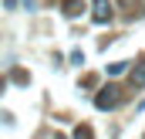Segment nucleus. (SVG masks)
<instances>
[{"instance_id": "obj_1", "label": "nucleus", "mask_w": 145, "mask_h": 139, "mask_svg": "<svg viewBox=\"0 0 145 139\" xmlns=\"http://www.w3.org/2000/svg\"><path fill=\"white\" fill-rule=\"evenodd\" d=\"M121 102V95H118V85H105L98 95H95V105L105 112V109H115V105Z\"/></svg>"}, {"instance_id": "obj_2", "label": "nucleus", "mask_w": 145, "mask_h": 139, "mask_svg": "<svg viewBox=\"0 0 145 139\" xmlns=\"http://www.w3.org/2000/svg\"><path fill=\"white\" fill-rule=\"evenodd\" d=\"M91 17H95V24H108L111 21V3L108 0H95L91 3Z\"/></svg>"}, {"instance_id": "obj_3", "label": "nucleus", "mask_w": 145, "mask_h": 139, "mask_svg": "<svg viewBox=\"0 0 145 139\" xmlns=\"http://www.w3.org/2000/svg\"><path fill=\"white\" fill-rule=\"evenodd\" d=\"M132 85H135V88H145V61H138V65L132 68Z\"/></svg>"}, {"instance_id": "obj_4", "label": "nucleus", "mask_w": 145, "mask_h": 139, "mask_svg": "<svg viewBox=\"0 0 145 139\" xmlns=\"http://www.w3.org/2000/svg\"><path fill=\"white\" fill-rule=\"evenodd\" d=\"M74 139H95L91 126H78V129H74Z\"/></svg>"}, {"instance_id": "obj_5", "label": "nucleus", "mask_w": 145, "mask_h": 139, "mask_svg": "<svg viewBox=\"0 0 145 139\" xmlns=\"http://www.w3.org/2000/svg\"><path fill=\"white\" fill-rule=\"evenodd\" d=\"M64 14H68V17L81 14V3H78V0H68V3H64Z\"/></svg>"}, {"instance_id": "obj_6", "label": "nucleus", "mask_w": 145, "mask_h": 139, "mask_svg": "<svg viewBox=\"0 0 145 139\" xmlns=\"http://www.w3.org/2000/svg\"><path fill=\"white\" fill-rule=\"evenodd\" d=\"M125 68H128V61H115V65H108V75H121Z\"/></svg>"}, {"instance_id": "obj_7", "label": "nucleus", "mask_w": 145, "mask_h": 139, "mask_svg": "<svg viewBox=\"0 0 145 139\" xmlns=\"http://www.w3.org/2000/svg\"><path fill=\"white\" fill-rule=\"evenodd\" d=\"M0 92H3V81H0Z\"/></svg>"}]
</instances>
